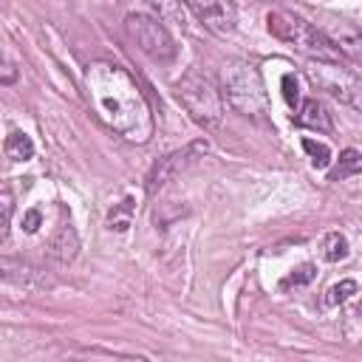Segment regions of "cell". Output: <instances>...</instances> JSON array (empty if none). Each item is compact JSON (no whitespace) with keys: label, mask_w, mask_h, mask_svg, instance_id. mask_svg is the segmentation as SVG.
I'll use <instances>...</instances> for the list:
<instances>
[{"label":"cell","mask_w":362,"mask_h":362,"mask_svg":"<svg viewBox=\"0 0 362 362\" xmlns=\"http://www.w3.org/2000/svg\"><path fill=\"white\" fill-rule=\"evenodd\" d=\"M85 90L96 116L122 139L144 144L153 136V110L136 79L116 62H90Z\"/></svg>","instance_id":"obj_1"},{"label":"cell","mask_w":362,"mask_h":362,"mask_svg":"<svg viewBox=\"0 0 362 362\" xmlns=\"http://www.w3.org/2000/svg\"><path fill=\"white\" fill-rule=\"evenodd\" d=\"M221 93L229 102V107L238 110L240 116L263 119L269 113V96L252 62H243V59L226 62L221 71Z\"/></svg>","instance_id":"obj_2"},{"label":"cell","mask_w":362,"mask_h":362,"mask_svg":"<svg viewBox=\"0 0 362 362\" xmlns=\"http://www.w3.org/2000/svg\"><path fill=\"white\" fill-rule=\"evenodd\" d=\"M266 28L280 42L291 45L294 51L305 54L308 59H339V51L331 45V40L317 28L314 23L303 20L300 14H291L286 8H274L266 17Z\"/></svg>","instance_id":"obj_3"},{"label":"cell","mask_w":362,"mask_h":362,"mask_svg":"<svg viewBox=\"0 0 362 362\" xmlns=\"http://www.w3.org/2000/svg\"><path fill=\"white\" fill-rule=\"evenodd\" d=\"M175 96L187 107V113L204 127V130H218L223 122V93L221 88L198 68H189L178 82H175Z\"/></svg>","instance_id":"obj_4"},{"label":"cell","mask_w":362,"mask_h":362,"mask_svg":"<svg viewBox=\"0 0 362 362\" xmlns=\"http://www.w3.org/2000/svg\"><path fill=\"white\" fill-rule=\"evenodd\" d=\"M305 76L311 79L314 88L325 90L328 96H334L337 102L362 110V76L348 68L339 59H308Z\"/></svg>","instance_id":"obj_5"},{"label":"cell","mask_w":362,"mask_h":362,"mask_svg":"<svg viewBox=\"0 0 362 362\" xmlns=\"http://www.w3.org/2000/svg\"><path fill=\"white\" fill-rule=\"evenodd\" d=\"M124 28H127L130 40L139 45V51H144L150 59H156V62H173L175 59V51H178L175 40L150 14H127Z\"/></svg>","instance_id":"obj_6"},{"label":"cell","mask_w":362,"mask_h":362,"mask_svg":"<svg viewBox=\"0 0 362 362\" xmlns=\"http://www.w3.org/2000/svg\"><path fill=\"white\" fill-rule=\"evenodd\" d=\"M206 150H209L206 141H192V144H187V147H181V150H173V153H167L164 158H158V161L153 164V170L147 173V192L156 195L164 184H170L175 175H181L187 167H192Z\"/></svg>","instance_id":"obj_7"},{"label":"cell","mask_w":362,"mask_h":362,"mask_svg":"<svg viewBox=\"0 0 362 362\" xmlns=\"http://www.w3.org/2000/svg\"><path fill=\"white\" fill-rule=\"evenodd\" d=\"M184 3L204 23V28H209L218 37L232 34L238 25V11L232 0H184Z\"/></svg>","instance_id":"obj_8"},{"label":"cell","mask_w":362,"mask_h":362,"mask_svg":"<svg viewBox=\"0 0 362 362\" xmlns=\"http://www.w3.org/2000/svg\"><path fill=\"white\" fill-rule=\"evenodd\" d=\"M320 28L339 54L354 57V59L362 57V28H356L354 23H348L342 17H325V23Z\"/></svg>","instance_id":"obj_9"},{"label":"cell","mask_w":362,"mask_h":362,"mask_svg":"<svg viewBox=\"0 0 362 362\" xmlns=\"http://www.w3.org/2000/svg\"><path fill=\"white\" fill-rule=\"evenodd\" d=\"M0 272H3V280H6V283L20 286L23 291H34V288L48 286V283L42 280V274H40L31 263H25V260H20V257H3V260H0Z\"/></svg>","instance_id":"obj_10"},{"label":"cell","mask_w":362,"mask_h":362,"mask_svg":"<svg viewBox=\"0 0 362 362\" xmlns=\"http://www.w3.org/2000/svg\"><path fill=\"white\" fill-rule=\"evenodd\" d=\"M79 252V235L71 223H62L57 229V235L51 238V246H48V255L59 263V266H68Z\"/></svg>","instance_id":"obj_11"},{"label":"cell","mask_w":362,"mask_h":362,"mask_svg":"<svg viewBox=\"0 0 362 362\" xmlns=\"http://www.w3.org/2000/svg\"><path fill=\"white\" fill-rule=\"evenodd\" d=\"M297 124L303 127H311L317 133H331L334 130V122H331V113L328 107L320 102V99H305L297 110Z\"/></svg>","instance_id":"obj_12"},{"label":"cell","mask_w":362,"mask_h":362,"mask_svg":"<svg viewBox=\"0 0 362 362\" xmlns=\"http://www.w3.org/2000/svg\"><path fill=\"white\" fill-rule=\"evenodd\" d=\"M356 173H362V153L354 150V147H348V150L339 153V161H337V167L331 170L328 178L331 181H345V178H351Z\"/></svg>","instance_id":"obj_13"},{"label":"cell","mask_w":362,"mask_h":362,"mask_svg":"<svg viewBox=\"0 0 362 362\" xmlns=\"http://www.w3.org/2000/svg\"><path fill=\"white\" fill-rule=\"evenodd\" d=\"M6 156L11 161H28L34 156V141L31 136H25L23 130H11L6 136Z\"/></svg>","instance_id":"obj_14"},{"label":"cell","mask_w":362,"mask_h":362,"mask_svg":"<svg viewBox=\"0 0 362 362\" xmlns=\"http://www.w3.org/2000/svg\"><path fill=\"white\" fill-rule=\"evenodd\" d=\"M348 252H351V249H348L345 235H339V232H325V238H322V257H325L328 263L345 260Z\"/></svg>","instance_id":"obj_15"},{"label":"cell","mask_w":362,"mask_h":362,"mask_svg":"<svg viewBox=\"0 0 362 362\" xmlns=\"http://www.w3.org/2000/svg\"><path fill=\"white\" fill-rule=\"evenodd\" d=\"M303 150L308 153V158H311V164H314L317 170H325V167L331 164V147H328L325 141L303 139Z\"/></svg>","instance_id":"obj_16"},{"label":"cell","mask_w":362,"mask_h":362,"mask_svg":"<svg viewBox=\"0 0 362 362\" xmlns=\"http://www.w3.org/2000/svg\"><path fill=\"white\" fill-rule=\"evenodd\" d=\"M130 215H133V198H124V201H122L119 206H113V209H110V215H107L110 229L124 232V229L130 226Z\"/></svg>","instance_id":"obj_17"},{"label":"cell","mask_w":362,"mask_h":362,"mask_svg":"<svg viewBox=\"0 0 362 362\" xmlns=\"http://www.w3.org/2000/svg\"><path fill=\"white\" fill-rule=\"evenodd\" d=\"M314 274H317V266H314V263H300L297 269H291L288 277H283L280 288H297V286H305V283L314 280Z\"/></svg>","instance_id":"obj_18"},{"label":"cell","mask_w":362,"mask_h":362,"mask_svg":"<svg viewBox=\"0 0 362 362\" xmlns=\"http://www.w3.org/2000/svg\"><path fill=\"white\" fill-rule=\"evenodd\" d=\"M351 294H356V283H354V280H342V283H337V286H331V288L325 291V305H339V303H345Z\"/></svg>","instance_id":"obj_19"},{"label":"cell","mask_w":362,"mask_h":362,"mask_svg":"<svg viewBox=\"0 0 362 362\" xmlns=\"http://www.w3.org/2000/svg\"><path fill=\"white\" fill-rule=\"evenodd\" d=\"M0 206H3L0 238H6V235H8V226H11V212H14V201H11V192H8V189H3V201H0Z\"/></svg>","instance_id":"obj_20"},{"label":"cell","mask_w":362,"mask_h":362,"mask_svg":"<svg viewBox=\"0 0 362 362\" xmlns=\"http://www.w3.org/2000/svg\"><path fill=\"white\" fill-rule=\"evenodd\" d=\"M283 96H286V102L294 107V105H300V90H297V79H294V74H286L283 76Z\"/></svg>","instance_id":"obj_21"},{"label":"cell","mask_w":362,"mask_h":362,"mask_svg":"<svg viewBox=\"0 0 362 362\" xmlns=\"http://www.w3.org/2000/svg\"><path fill=\"white\" fill-rule=\"evenodd\" d=\"M37 226H40V212H37V209H31V212H25V221H23V229H25V232H37Z\"/></svg>","instance_id":"obj_22"},{"label":"cell","mask_w":362,"mask_h":362,"mask_svg":"<svg viewBox=\"0 0 362 362\" xmlns=\"http://www.w3.org/2000/svg\"><path fill=\"white\" fill-rule=\"evenodd\" d=\"M11 79H14V65H6V76H3V82L8 85Z\"/></svg>","instance_id":"obj_23"}]
</instances>
